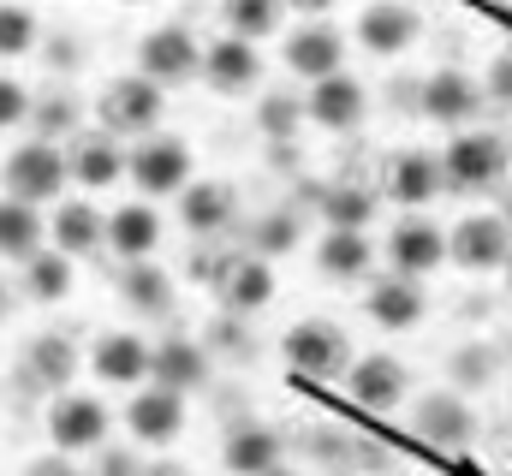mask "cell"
Segmentation results:
<instances>
[{"label":"cell","instance_id":"cell-1","mask_svg":"<svg viewBox=\"0 0 512 476\" xmlns=\"http://www.w3.org/2000/svg\"><path fill=\"white\" fill-rule=\"evenodd\" d=\"M441 173H447V191H453V197L501 191V185H507V173H512V143L501 137V131H483V125L447 131Z\"/></svg>","mask_w":512,"mask_h":476},{"label":"cell","instance_id":"cell-2","mask_svg":"<svg viewBox=\"0 0 512 476\" xmlns=\"http://www.w3.org/2000/svg\"><path fill=\"white\" fill-rule=\"evenodd\" d=\"M197 179V161H191V143L173 137V131H149L126 149V185L149 203H167L179 197L185 185Z\"/></svg>","mask_w":512,"mask_h":476},{"label":"cell","instance_id":"cell-3","mask_svg":"<svg viewBox=\"0 0 512 476\" xmlns=\"http://www.w3.org/2000/svg\"><path fill=\"white\" fill-rule=\"evenodd\" d=\"M0 185H6V197H24V203H36V209H54V203L66 197V185H72L66 149H60L54 137H24V143H12V155L0 161Z\"/></svg>","mask_w":512,"mask_h":476},{"label":"cell","instance_id":"cell-4","mask_svg":"<svg viewBox=\"0 0 512 476\" xmlns=\"http://www.w3.org/2000/svg\"><path fill=\"white\" fill-rule=\"evenodd\" d=\"M42 429H48V447H54V453L84 459V453H102V447H108V435H114V411H108V399H102V393L66 387V393H54V399H48Z\"/></svg>","mask_w":512,"mask_h":476},{"label":"cell","instance_id":"cell-5","mask_svg":"<svg viewBox=\"0 0 512 476\" xmlns=\"http://www.w3.org/2000/svg\"><path fill=\"white\" fill-rule=\"evenodd\" d=\"M185 423H191V399H185V393H173V387H161V381H143V387L126 393L120 429H126V441L137 453H167V447H179Z\"/></svg>","mask_w":512,"mask_h":476},{"label":"cell","instance_id":"cell-6","mask_svg":"<svg viewBox=\"0 0 512 476\" xmlns=\"http://www.w3.org/2000/svg\"><path fill=\"white\" fill-rule=\"evenodd\" d=\"M280 357L304 381H340L346 363H352V334L340 322H328V316H298L280 334Z\"/></svg>","mask_w":512,"mask_h":476},{"label":"cell","instance_id":"cell-7","mask_svg":"<svg viewBox=\"0 0 512 476\" xmlns=\"http://www.w3.org/2000/svg\"><path fill=\"white\" fill-rule=\"evenodd\" d=\"M161 114H167V90L143 72H120L96 90V125L114 137H149L161 131Z\"/></svg>","mask_w":512,"mask_h":476},{"label":"cell","instance_id":"cell-8","mask_svg":"<svg viewBox=\"0 0 512 476\" xmlns=\"http://www.w3.org/2000/svg\"><path fill=\"white\" fill-rule=\"evenodd\" d=\"M411 363L393 352H364L346 363V375H340V387H346V399L364 411V417H393L405 399H411Z\"/></svg>","mask_w":512,"mask_h":476},{"label":"cell","instance_id":"cell-9","mask_svg":"<svg viewBox=\"0 0 512 476\" xmlns=\"http://www.w3.org/2000/svg\"><path fill=\"white\" fill-rule=\"evenodd\" d=\"M417 114L429 119L435 131H465V125H483L489 114V96H483V78L459 72V66H441L417 84Z\"/></svg>","mask_w":512,"mask_h":476},{"label":"cell","instance_id":"cell-10","mask_svg":"<svg viewBox=\"0 0 512 476\" xmlns=\"http://www.w3.org/2000/svg\"><path fill=\"white\" fill-rule=\"evenodd\" d=\"M477 429H483L477 423V405L459 387H435V393H423L411 405V435L423 447H435V453H465L477 441Z\"/></svg>","mask_w":512,"mask_h":476},{"label":"cell","instance_id":"cell-11","mask_svg":"<svg viewBox=\"0 0 512 476\" xmlns=\"http://www.w3.org/2000/svg\"><path fill=\"white\" fill-rule=\"evenodd\" d=\"M137 72L155 78L161 90H179L191 78H203V42L191 24H155L137 36Z\"/></svg>","mask_w":512,"mask_h":476},{"label":"cell","instance_id":"cell-12","mask_svg":"<svg viewBox=\"0 0 512 476\" xmlns=\"http://www.w3.org/2000/svg\"><path fill=\"white\" fill-rule=\"evenodd\" d=\"M512 256V227L501 221V209H471L447 227V262L465 274H501Z\"/></svg>","mask_w":512,"mask_h":476},{"label":"cell","instance_id":"cell-13","mask_svg":"<svg viewBox=\"0 0 512 476\" xmlns=\"http://www.w3.org/2000/svg\"><path fill=\"white\" fill-rule=\"evenodd\" d=\"M346 48H352V36H346L340 24L304 18V24H292V30L280 36V66H286L292 78L316 84V78H328V72H346Z\"/></svg>","mask_w":512,"mask_h":476},{"label":"cell","instance_id":"cell-14","mask_svg":"<svg viewBox=\"0 0 512 476\" xmlns=\"http://www.w3.org/2000/svg\"><path fill=\"white\" fill-rule=\"evenodd\" d=\"M382 262L393 274H411V280H429L441 262H447V227L429 221L423 209H405L382 238Z\"/></svg>","mask_w":512,"mask_h":476},{"label":"cell","instance_id":"cell-15","mask_svg":"<svg viewBox=\"0 0 512 476\" xmlns=\"http://www.w3.org/2000/svg\"><path fill=\"white\" fill-rule=\"evenodd\" d=\"M352 36H358V48H364L370 60H405V54L417 48V36H423V12H417L411 0H370V6L358 12Z\"/></svg>","mask_w":512,"mask_h":476},{"label":"cell","instance_id":"cell-16","mask_svg":"<svg viewBox=\"0 0 512 476\" xmlns=\"http://www.w3.org/2000/svg\"><path fill=\"white\" fill-rule=\"evenodd\" d=\"M304 119H310L316 131H334V137L358 131V125L370 119V90H364V78L328 72V78L304 84Z\"/></svg>","mask_w":512,"mask_h":476},{"label":"cell","instance_id":"cell-17","mask_svg":"<svg viewBox=\"0 0 512 476\" xmlns=\"http://www.w3.org/2000/svg\"><path fill=\"white\" fill-rule=\"evenodd\" d=\"M382 191L387 203H399V209H429V203H441L447 197V173H441V155H429V149H393L382 161Z\"/></svg>","mask_w":512,"mask_h":476},{"label":"cell","instance_id":"cell-18","mask_svg":"<svg viewBox=\"0 0 512 476\" xmlns=\"http://www.w3.org/2000/svg\"><path fill=\"white\" fill-rule=\"evenodd\" d=\"M364 316L382 328V334H411V328H423V316H429V292H423V280H411V274H370L364 280Z\"/></svg>","mask_w":512,"mask_h":476},{"label":"cell","instance_id":"cell-19","mask_svg":"<svg viewBox=\"0 0 512 476\" xmlns=\"http://www.w3.org/2000/svg\"><path fill=\"white\" fill-rule=\"evenodd\" d=\"M203 84L215 96H251L262 84V42H245L233 30H221L215 42H203Z\"/></svg>","mask_w":512,"mask_h":476},{"label":"cell","instance_id":"cell-20","mask_svg":"<svg viewBox=\"0 0 512 476\" xmlns=\"http://www.w3.org/2000/svg\"><path fill=\"white\" fill-rule=\"evenodd\" d=\"M84 369H90L102 387L131 393V387L149 381V340L131 334V328H108V334H96V346L84 352Z\"/></svg>","mask_w":512,"mask_h":476},{"label":"cell","instance_id":"cell-21","mask_svg":"<svg viewBox=\"0 0 512 476\" xmlns=\"http://www.w3.org/2000/svg\"><path fill=\"white\" fill-rule=\"evenodd\" d=\"M149 381L173 387V393H203L215 381V352L197 334H167L161 346H149Z\"/></svg>","mask_w":512,"mask_h":476},{"label":"cell","instance_id":"cell-22","mask_svg":"<svg viewBox=\"0 0 512 476\" xmlns=\"http://www.w3.org/2000/svg\"><path fill=\"white\" fill-rule=\"evenodd\" d=\"M382 262V244L370 238V227H322L316 238V268L340 286H364Z\"/></svg>","mask_w":512,"mask_h":476},{"label":"cell","instance_id":"cell-23","mask_svg":"<svg viewBox=\"0 0 512 476\" xmlns=\"http://www.w3.org/2000/svg\"><path fill=\"white\" fill-rule=\"evenodd\" d=\"M173 203H179V227L191 238H221L239 221V185L233 179H191Z\"/></svg>","mask_w":512,"mask_h":476},{"label":"cell","instance_id":"cell-24","mask_svg":"<svg viewBox=\"0 0 512 476\" xmlns=\"http://www.w3.org/2000/svg\"><path fill=\"white\" fill-rule=\"evenodd\" d=\"M66 167H72V185L78 191H114L126 179V137L114 131H78L72 149H66Z\"/></svg>","mask_w":512,"mask_h":476},{"label":"cell","instance_id":"cell-25","mask_svg":"<svg viewBox=\"0 0 512 476\" xmlns=\"http://www.w3.org/2000/svg\"><path fill=\"white\" fill-rule=\"evenodd\" d=\"M215 298H221V310H227V316L256 322V316L274 304V262H268V256H256V250H239V256L227 262V274L215 280Z\"/></svg>","mask_w":512,"mask_h":476},{"label":"cell","instance_id":"cell-26","mask_svg":"<svg viewBox=\"0 0 512 476\" xmlns=\"http://www.w3.org/2000/svg\"><path fill=\"white\" fill-rule=\"evenodd\" d=\"M48 244L66 250L72 262L108 250V209H96L90 197H60V203L48 209Z\"/></svg>","mask_w":512,"mask_h":476},{"label":"cell","instance_id":"cell-27","mask_svg":"<svg viewBox=\"0 0 512 476\" xmlns=\"http://www.w3.org/2000/svg\"><path fill=\"white\" fill-rule=\"evenodd\" d=\"M161 244H167V221L149 197L108 209V250L120 262H149V256H161Z\"/></svg>","mask_w":512,"mask_h":476},{"label":"cell","instance_id":"cell-28","mask_svg":"<svg viewBox=\"0 0 512 476\" xmlns=\"http://www.w3.org/2000/svg\"><path fill=\"white\" fill-rule=\"evenodd\" d=\"M78 369H84V352H78V340L72 334H60V328H48V334H36L30 346H24V381L36 387V393H66L72 381H78Z\"/></svg>","mask_w":512,"mask_h":476},{"label":"cell","instance_id":"cell-29","mask_svg":"<svg viewBox=\"0 0 512 476\" xmlns=\"http://www.w3.org/2000/svg\"><path fill=\"white\" fill-rule=\"evenodd\" d=\"M280 459H286V435L274 423H262V417L233 423L227 441H221V465L233 476H262L268 465H280Z\"/></svg>","mask_w":512,"mask_h":476},{"label":"cell","instance_id":"cell-30","mask_svg":"<svg viewBox=\"0 0 512 476\" xmlns=\"http://www.w3.org/2000/svg\"><path fill=\"white\" fill-rule=\"evenodd\" d=\"M18 286H24V298H30V304H66V298H72V286H78V262H72L66 250L42 244L36 256H24V262H18Z\"/></svg>","mask_w":512,"mask_h":476},{"label":"cell","instance_id":"cell-31","mask_svg":"<svg viewBox=\"0 0 512 476\" xmlns=\"http://www.w3.org/2000/svg\"><path fill=\"white\" fill-rule=\"evenodd\" d=\"M316 191V209H322V227H376V209H382V191L364 185V179H334V185H310Z\"/></svg>","mask_w":512,"mask_h":476},{"label":"cell","instance_id":"cell-32","mask_svg":"<svg viewBox=\"0 0 512 476\" xmlns=\"http://www.w3.org/2000/svg\"><path fill=\"white\" fill-rule=\"evenodd\" d=\"M48 244V209L24 197H0V262H24Z\"/></svg>","mask_w":512,"mask_h":476},{"label":"cell","instance_id":"cell-33","mask_svg":"<svg viewBox=\"0 0 512 476\" xmlns=\"http://www.w3.org/2000/svg\"><path fill=\"white\" fill-rule=\"evenodd\" d=\"M120 298L137 316H167L179 292H173V274L161 268V256H149V262H120Z\"/></svg>","mask_w":512,"mask_h":476},{"label":"cell","instance_id":"cell-34","mask_svg":"<svg viewBox=\"0 0 512 476\" xmlns=\"http://www.w3.org/2000/svg\"><path fill=\"white\" fill-rule=\"evenodd\" d=\"M221 24L245 42H268L286 30V0H221Z\"/></svg>","mask_w":512,"mask_h":476},{"label":"cell","instance_id":"cell-35","mask_svg":"<svg viewBox=\"0 0 512 476\" xmlns=\"http://www.w3.org/2000/svg\"><path fill=\"white\" fill-rule=\"evenodd\" d=\"M42 48V18L24 0H0V60H30Z\"/></svg>","mask_w":512,"mask_h":476},{"label":"cell","instance_id":"cell-36","mask_svg":"<svg viewBox=\"0 0 512 476\" xmlns=\"http://www.w3.org/2000/svg\"><path fill=\"white\" fill-rule=\"evenodd\" d=\"M298 238H304V215H298V209H268V215L251 221V244H245V250H256V256L274 262V256H292Z\"/></svg>","mask_w":512,"mask_h":476},{"label":"cell","instance_id":"cell-37","mask_svg":"<svg viewBox=\"0 0 512 476\" xmlns=\"http://www.w3.org/2000/svg\"><path fill=\"white\" fill-rule=\"evenodd\" d=\"M453 387L459 393H477V387H489L495 381V346H465V352H453Z\"/></svg>","mask_w":512,"mask_h":476},{"label":"cell","instance_id":"cell-38","mask_svg":"<svg viewBox=\"0 0 512 476\" xmlns=\"http://www.w3.org/2000/svg\"><path fill=\"white\" fill-rule=\"evenodd\" d=\"M36 119V137H54V131H72L78 137V125H84V108L72 102V96H54V102H42V108H30ZM60 143V137H54Z\"/></svg>","mask_w":512,"mask_h":476},{"label":"cell","instance_id":"cell-39","mask_svg":"<svg viewBox=\"0 0 512 476\" xmlns=\"http://www.w3.org/2000/svg\"><path fill=\"white\" fill-rule=\"evenodd\" d=\"M30 108H36V96L12 78V72H0V131H18V125H30Z\"/></svg>","mask_w":512,"mask_h":476},{"label":"cell","instance_id":"cell-40","mask_svg":"<svg viewBox=\"0 0 512 476\" xmlns=\"http://www.w3.org/2000/svg\"><path fill=\"white\" fill-rule=\"evenodd\" d=\"M483 96H489V114H512V48L483 66Z\"/></svg>","mask_w":512,"mask_h":476},{"label":"cell","instance_id":"cell-41","mask_svg":"<svg viewBox=\"0 0 512 476\" xmlns=\"http://www.w3.org/2000/svg\"><path fill=\"white\" fill-rule=\"evenodd\" d=\"M90 476H143V465H137V447H102L96 453V471Z\"/></svg>","mask_w":512,"mask_h":476},{"label":"cell","instance_id":"cell-42","mask_svg":"<svg viewBox=\"0 0 512 476\" xmlns=\"http://www.w3.org/2000/svg\"><path fill=\"white\" fill-rule=\"evenodd\" d=\"M292 114H304V96H298V102H280V96H268V102H262V125H268V137H274V143H286Z\"/></svg>","mask_w":512,"mask_h":476},{"label":"cell","instance_id":"cell-43","mask_svg":"<svg viewBox=\"0 0 512 476\" xmlns=\"http://www.w3.org/2000/svg\"><path fill=\"white\" fill-rule=\"evenodd\" d=\"M24 476H90V471H84L72 453H54V447H48L42 459H30V465H24Z\"/></svg>","mask_w":512,"mask_h":476},{"label":"cell","instance_id":"cell-44","mask_svg":"<svg viewBox=\"0 0 512 476\" xmlns=\"http://www.w3.org/2000/svg\"><path fill=\"white\" fill-rule=\"evenodd\" d=\"M340 0H286V12H298V18H328Z\"/></svg>","mask_w":512,"mask_h":476},{"label":"cell","instance_id":"cell-45","mask_svg":"<svg viewBox=\"0 0 512 476\" xmlns=\"http://www.w3.org/2000/svg\"><path fill=\"white\" fill-rule=\"evenodd\" d=\"M262 476H304V471H298V465H286V459H280V465H268V471H262Z\"/></svg>","mask_w":512,"mask_h":476},{"label":"cell","instance_id":"cell-46","mask_svg":"<svg viewBox=\"0 0 512 476\" xmlns=\"http://www.w3.org/2000/svg\"><path fill=\"white\" fill-rule=\"evenodd\" d=\"M501 221H507V227H512V191H507V203H501Z\"/></svg>","mask_w":512,"mask_h":476},{"label":"cell","instance_id":"cell-47","mask_svg":"<svg viewBox=\"0 0 512 476\" xmlns=\"http://www.w3.org/2000/svg\"><path fill=\"white\" fill-rule=\"evenodd\" d=\"M501 280H507V298H512V256H507V268H501Z\"/></svg>","mask_w":512,"mask_h":476},{"label":"cell","instance_id":"cell-48","mask_svg":"<svg viewBox=\"0 0 512 476\" xmlns=\"http://www.w3.org/2000/svg\"><path fill=\"white\" fill-rule=\"evenodd\" d=\"M120 6H149V0H120Z\"/></svg>","mask_w":512,"mask_h":476},{"label":"cell","instance_id":"cell-49","mask_svg":"<svg viewBox=\"0 0 512 476\" xmlns=\"http://www.w3.org/2000/svg\"><path fill=\"white\" fill-rule=\"evenodd\" d=\"M346 476H358V471H346Z\"/></svg>","mask_w":512,"mask_h":476}]
</instances>
